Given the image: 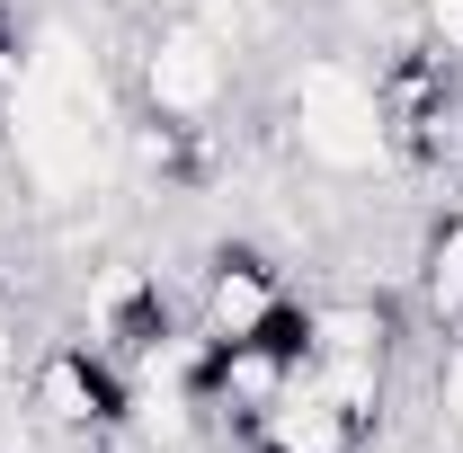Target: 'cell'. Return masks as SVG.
<instances>
[{"mask_svg": "<svg viewBox=\"0 0 463 453\" xmlns=\"http://www.w3.org/2000/svg\"><path fill=\"white\" fill-rule=\"evenodd\" d=\"M286 152L303 170L321 178H365L392 161V125H383V89H374V71H356V62L330 45V54H303L286 71Z\"/></svg>", "mask_w": 463, "mask_h": 453, "instance_id": "cell-1", "label": "cell"}, {"mask_svg": "<svg viewBox=\"0 0 463 453\" xmlns=\"http://www.w3.org/2000/svg\"><path fill=\"white\" fill-rule=\"evenodd\" d=\"M134 80H143V116L187 125V134H214V116H223V98H232V45L205 18L170 9L161 27H143Z\"/></svg>", "mask_w": 463, "mask_h": 453, "instance_id": "cell-2", "label": "cell"}, {"mask_svg": "<svg viewBox=\"0 0 463 453\" xmlns=\"http://www.w3.org/2000/svg\"><path fill=\"white\" fill-rule=\"evenodd\" d=\"M27 418L45 427V436H116L125 427V383H116L108 347L90 338H62L36 356V374H27Z\"/></svg>", "mask_w": 463, "mask_h": 453, "instance_id": "cell-3", "label": "cell"}, {"mask_svg": "<svg viewBox=\"0 0 463 453\" xmlns=\"http://www.w3.org/2000/svg\"><path fill=\"white\" fill-rule=\"evenodd\" d=\"M286 311H294V293H286V276H277L259 249H214V258H205V276H196V329L214 347L259 338V329H277Z\"/></svg>", "mask_w": 463, "mask_h": 453, "instance_id": "cell-4", "label": "cell"}, {"mask_svg": "<svg viewBox=\"0 0 463 453\" xmlns=\"http://www.w3.org/2000/svg\"><path fill=\"white\" fill-rule=\"evenodd\" d=\"M241 436H250L259 453H356V445H365V427H356V418H339L312 383H294L277 409H259Z\"/></svg>", "mask_w": 463, "mask_h": 453, "instance_id": "cell-5", "label": "cell"}, {"mask_svg": "<svg viewBox=\"0 0 463 453\" xmlns=\"http://www.w3.org/2000/svg\"><path fill=\"white\" fill-rule=\"evenodd\" d=\"M303 383L330 400L339 418H356L365 436L383 427V400H392V374H383V356H303Z\"/></svg>", "mask_w": 463, "mask_h": 453, "instance_id": "cell-6", "label": "cell"}, {"mask_svg": "<svg viewBox=\"0 0 463 453\" xmlns=\"http://www.w3.org/2000/svg\"><path fill=\"white\" fill-rule=\"evenodd\" d=\"M419 302H428L437 329H463V214H446L428 231V249H419Z\"/></svg>", "mask_w": 463, "mask_h": 453, "instance_id": "cell-7", "label": "cell"}, {"mask_svg": "<svg viewBox=\"0 0 463 453\" xmlns=\"http://www.w3.org/2000/svg\"><path fill=\"white\" fill-rule=\"evenodd\" d=\"M410 9H419V45L463 62V0H410Z\"/></svg>", "mask_w": 463, "mask_h": 453, "instance_id": "cell-8", "label": "cell"}, {"mask_svg": "<svg viewBox=\"0 0 463 453\" xmlns=\"http://www.w3.org/2000/svg\"><path fill=\"white\" fill-rule=\"evenodd\" d=\"M18 383V329H9V302H0V392Z\"/></svg>", "mask_w": 463, "mask_h": 453, "instance_id": "cell-9", "label": "cell"}, {"mask_svg": "<svg viewBox=\"0 0 463 453\" xmlns=\"http://www.w3.org/2000/svg\"><path fill=\"white\" fill-rule=\"evenodd\" d=\"M108 9H161V0H108Z\"/></svg>", "mask_w": 463, "mask_h": 453, "instance_id": "cell-10", "label": "cell"}]
</instances>
